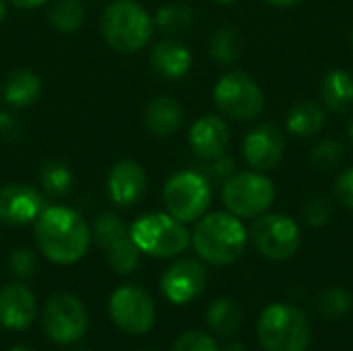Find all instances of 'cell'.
Segmentation results:
<instances>
[{
    "label": "cell",
    "mask_w": 353,
    "mask_h": 351,
    "mask_svg": "<svg viewBox=\"0 0 353 351\" xmlns=\"http://www.w3.org/2000/svg\"><path fill=\"white\" fill-rule=\"evenodd\" d=\"M35 244L46 259L56 265L81 261L91 244L87 221L70 207H46L35 219Z\"/></svg>",
    "instance_id": "6da1fadb"
},
{
    "label": "cell",
    "mask_w": 353,
    "mask_h": 351,
    "mask_svg": "<svg viewBox=\"0 0 353 351\" xmlns=\"http://www.w3.org/2000/svg\"><path fill=\"white\" fill-rule=\"evenodd\" d=\"M190 240L201 259L223 267L242 257L248 242V232L240 217L230 211H215L199 219Z\"/></svg>",
    "instance_id": "7a4b0ae2"
},
{
    "label": "cell",
    "mask_w": 353,
    "mask_h": 351,
    "mask_svg": "<svg viewBox=\"0 0 353 351\" xmlns=\"http://www.w3.org/2000/svg\"><path fill=\"white\" fill-rule=\"evenodd\" d=\"M153 17L134 0L110 2L101 14L103 39L120 54L143 50L153 35Z\"/></svg>",
    "instance_id": "3957f363"
},
{
    "label": "cell",
    "mask_w": 353,
    "mask_h": 351,
    "mask_svg": "<svg viewBox=\"0 0 353 351\" xmlns=\"http://www.w3.org/2000/svg\"><path fill=\"white\" fill-rule=\"evenodd\" d=\"M259 341L267 351H306L312 339L306 314L290 304H271L259 319Z\"/></svg>",
    "instance_id": "277c9868"
},
{
    "label": "cell",
    "mask_w": 353,
    "mask_h": 351,
    "mask_svg": "<svg viewBox=\"0 0 353 351\" xmlns=\"http://www.w3.org/2000/svg\"><path fill=\"white\" fill-rule=\"evenodd\" d=\"M130 238L141 252L155 259H170L184 252L190 244V232L170 213H149L130 228Z\"/></svg>",
    "instance_id": "5b68a950"
},
{
    "label": "cell",
    "mask_w": 353,
    "mask_h": 351,
    "mask_svg": "<svg viewBox=\"0 0 353 351\" xmlns=\"http://www.w3.org/2000/svg\"><path fill=\"white\" fill-rule=\"evenodd\" d=\"M213 99L217 110L236 122H250L265 110L263 89L242 70L225 72L213 89Z\"/></svg>",
    "instance_id": "8992f818"
},
{
    "label": "cell",
    "mask_w": 353,
    "mask_h": 351,
    "mask_svg": "<svg viewBox=\"0 0 353 351\" xmlns=\"http://www.w3.org/2000/svg\"><path fill=\"white\" fill-rule=\"evenodd\" d=\"M163 205L178 221H196L211 205V184L199 170L178 172L163 186Z\"/></svg>",
    "instance_id": "52a82bcc"
},
{
    "label": "cell",
    "mask_w": 353,
    "mask_h": 351,
    "mask_svg": "<svg viewBox=\"0 0 353 351\" xmlns=\"http://www.w3.org/2000/svg\"><path fill=\"white\" fill-rule=\"evenodd\" d=\"M221 199L232 215L259 217L275 203V186L263 172H240L223 182Z\"/></svg>",
    "instance_id": "ba28073f"
},
{
    "label": "cell",
    "mask_w": 353,
    "mask_h": 351,
    "mask_svg": "<svg viewBox=\"0 0 353 351\" xmlns=\"http://www.w3.org/2000/svg\"><path fill=\"white\" fill-rule=\"evenodd\" d=\"M248 238L252 246L271 261L292 259L302 244V234L298 223L281 213L259 215L250 228Z\"/></svg>",
    "instance_id": "9c48e42d"
},
{
    "label": "cell",
    "mask_w": 353,
    "mask_h": 351,
    "mask_svg": "<svg viewBox=\"0 0 353 351\" xmlns=\"http://www.w3.org/2000/svg\"><path fill=\"white\" fill-rule=\"evenodd\" d=\"M41 323L46 335L54 343L68 345L83 339L89 327V317L85 304L74 294L62 292L46 302Z\"/></svg>",
    "instance_id": "30bf717a"
},
{
    "label": "cell",
    "mask_w": 353,
    "mask_h": 351,
    "mask_svg": "<svg viewBox=\"0 0 353 351\" xmlns=\"http://www.w3.org/2000/svg\"><path fill=\"white\" fill-rule=\"evenodd\" d=\"M110 317L128 335H145L153 329L155 306L151 296L139 285H122L110 296Z\"/></svg>",
    "instance_id": "8fae6325"
},
{
    "label": "cell",
    "mask_w": 353,
    "mask_h": 351,
    "mask_svg": "<svg viewBox=\"0 0 353 351\" xmlns=\"http://www.w3.org/2000/svg\"><path fill=\"white\" fill-rule=\"evenodd\" d=\"M246 163L256 172L275 170L285 153V137L275 124H261L252 128L242 143Z\"/></svg>",
    "instance_id": "7c38bea8"
},
{
    "label": "cell",
    "mask_w": 353,
    "mask_h": 351,
    "mask_svg": "<svg viewBox=\"0 0 353 351\" xmlns=\"http://www.w3.org/2000/svg\"><path fill=\"white\" fill-rule=\"evenodd\" d=\"M161 294L174 304H188L203 294L207 285V271L199 261L184 259L168 267L161 277Z\"/></svg>",
    "instance_id": "4fadbf2b"
},
{
    "label": "cell",
    "mask_w": 353,
    "mask_h": 351,
    "mask_svg": "<svg viewBox=\"0 0 353 351\" xmlns=\"http://www.w3.org/2000/svg\"><path fill=\"white\" fill-rule=\"evenodd\" d=\"M43 209V197L25 182H10L0 188V221L6 225H27Z\"/></svg>",
    "instance_id": "5bb4252c"
},
{
    "label": "cell",
    "mask_w": 353,
    "mask_h": 351,
    "mask_svg": "<svg viewBox=\"0 0 353 351\" xmlns=\"http://www.w3.org/2000/svg\"><path fill=\"white\" fill-rule=\"evenodd\" d=\"M147 190V174L139 161L122 159L114 163L108 176V194L110 201L118 207L137 205Z\"/></svg>",
    "instance_id": "9a60e30c"
},
{
    "label": "cell",
    "mask_w": 353,
    "mask_h": 351,
    "mask_svg": "<svg viewBox=\"0 0 353 351\" xmlns=\"http://www.w3.org/2000/svg\"><path fill=\"white\" fill-rule=\"evenodd\" d=\"M188 143L192 153L201 161H213L221 157L230 147V128L223 118L209 114L199 118L188 134Z\"/></svg>",
    "instance_id": "2e32d148"
},
{
    "label": "cell",
    "mask_w": 353,
    "mask_h": 351,
    "mask_svg": "<svg viewBox=\"0 0 353 351\" xmlns=\"http://www.w3.org/2000/svg\"><path fill=\"white\" fill-rule=\"evenodd\" d=\"M37 302L23 283H8L0 290V325L10 331H25L33 325Z\"/></svg>",
    "instance_id": "e0dca14e"
},
{
    "label": "cell",
    "mask_w": 353,
    "mask_h": 351,
    "mask_svg": "<svg viewBox=\"0 0 353 351\" xmlns=\"http://www.w3.org/2000/svg\"><path fill=\"white\" fill-rule=\"evenodd\" d=\"M151 66L163 79H182L192 66V54L184 43L168 37L151 50Z\"/></svg>",
    "instance_id": "ac0fdd59"
},
{
    "label": "cell",
    "mask_w": 353,
    "mask_h": 351,
    "mask_svg": "<svg viewBox=\"0 0 353 351\" xmlns=\"http://www.w3.org/2000/svg\"><path fill=\"white\" fill-rule=\"evenodd\" d=\"M182 120H184V110L180 101L172 95L155 97L145 112V126L157 139L172 137L182 126Z\"/></svg>",
    "instance_id": "d6986e66"
},
{
    "label": "cell",
    "mask_w": 353,
    "mask_h": 351,
    "mask_svg": "<svg viewBox=\"0 0 353 351\" xmlns=\"http://www.w3.org/2000/svg\"><path fill=\"white\" fill-rule=\"evenodd\" d=\"M321 101L335 114H345L353 108V77L347 70H329L319 87Z\"/></svg>",
    "instance_id": "ffe728a7"
},
{
    "label": "cell",
    "mask_w": 353,
    "mask_h": 351,
    "mask_svg": "<svg viewBox=\"0 0 353 351\" xmlns=\"http://www.w3.org/2000/svg\"><path fill=\"white\" fill-rule=\"evenodd\" d=\"M41 91L39 77L29 68H12L2 83V99L10 108H27L31 106Z\"/></svg>",
    "instance_id": "44dd1931"
},
{
    "label": "cell",
    "mask_w": 353,
    "mask_h": 351,
    "mask_svg": "<svg viewBox=\"0 0 353 351\" xmlns=\"http://www.w3.org/2000/svg\"><path fill=\"white\" fill-rule=\"evenodd\" d=\"M325 124H327V116L319 101L304 99L294 103L288 112V130L294 137L300 139L314 137L325 128Z\"/></svg>",
    "instance_id": "7402d4cb"
},
{
    "label": "cell",
    "mask_w": 353,
    "mask_h": 351,
    "mask_svg": "<svg viewBox=\"0 0 353 351\" xmlns=\"http://www.w3.org/2000/svg\"><path fill=\"white\" fill-rule=\"evenodd\" d=\"M242 310L230 298L215 300L207 310V325L221 337H232L242 327Z\"/></svg>",
    "instance_id": "603a6c76"
},
{
    "label": "cell",
    "mask_w": 353,
    "mask_h": 351,
    "mask_svg": "<svg viewBox=\"0 0 353 351\" xmlns=\"http://www.w3.org/2000/svg\"><path fill=\"white\" fill-rule=\"evenodd\" d=\"M192 23H194V10L186 2L163 4L153 17V25L165 35H178L186 31Z\"/></svg>",
    "instance_id": "cb8c5ba5"
},
{
    "label": "cell",
    "mask_w": 353,
    "mask_h": 351,
    "mask_svg": "<svg viewBox=\"0 0 353 351\" xmlns=\"http://www.w3.org/2000/svg\"><path fill=\"white\" fill-rule=\"evenodd\" d=\"M39 182H41V188H43L46 194H50V197H64V194L70 192L74 176H72L70 168L64 161L50 159V161H46L41 166Z\"/></svg>",
    "instance_id": "d4e9b609"
},
{
    "label": "cell",
    "mask_w": 353,
    "mask_h": 351,
    "mask_svg": "<svg viewBox=\"0 0 353 351\" xmlns=\"http://www.w3.org/2000/svg\"><path fill=\"white\" fill-rule=\"evenodd\" d=\"M211 58L219 64H234L240 54H242V37H240V31L225 25V27H219L213 37H211Z\"/></svg>",
    "instance_id": "484cf974"
},
{
    "label": "cell",
    "mask_w": 353,
    "mask_h": 351,
    "mask_svg": "<svg viewBox=\"0 0 353 351\" xmlns=\"http://www.w3.org/2000/svg\"><path fill=\"white\" fill-rule=\"evenodd\" d=\"M105 252H108V263H110L112 271L118 275H130L132 271H137V267L141 263V250L132 242L130 234L120 238L118 242H114Z\"/></svg>",
    "instance_id": "4316f807"
},
{
    "label": "cell",
    "mask_w": 353,
    "mask_h": 351,
    "mask_svg": "<svg viewBox=\"0 0 353 351\" xmlns=\"http://www.w3.org/2000/svg\"><path fill=\"white\" fill-rule=\"evenodd\" d=\"M50 23L64 33L77 31L85 19V6L81 0H54L48 10Z\"/></svg>",
    "instance_id": "83f0119b"
},
{
    "label": "cell",
    "mask_w": 353,
    "mask_h": 351,
    "mask_svg": "<svg viewBox=\"0 0 353 351\" xmlns=\"http://www.w3.org/2000/svg\"><path fill=\"white\" fill-rule=\"evenodd\" d=\"M316 310L327 317V319H341L345 317L353 306V296L350 294V290L345 288H327L323 292H319L316 300Z\"/></svg>",
    "instance_id": "f1b7e54d"
},
{
    "label": "cell",
    "mask_w": 353,
    "mask_h": 351,
    "mask_svg": "<svg viewBox=\"0 0 353 351\" xmlns=\"http://www.w3.org/2000/svg\"><path fill=\"white\" fill-rule=\"evenodd\" d=\"M124 236H128V230H126L124 221L120 217H116L114 213H103V215L95 217L93 228H91V240L99 248L108 250L114 242H118Z\"/></svg>",
    "instance_id": "f546056e"
},
{
    "label": "cell",
    "mask_w": 353,
    "mask_h": 351,
    "mask_svg": "<svg viewBox=\"0 0 353 351\" xmlns=\"http://www.w3.org/2000/svg\"><path fill=\"white\" fill-rule=\"evenodd\" d=\"M345 157V147L339 141H323L312 149V163L314 168L329 172L337 168Z\"/></svg>",
    "instance_id": "4dcf8cb0"
},
{
    "label": "cell",
    "mask_w": 353,
    "mask_h": 351,
    "mask_svg": "<svg viewBox=\"0 0 353 351\" xmlns=\"http://www.w3.org/2000/svg\"><path fill=\"white\" fill-rule=\"evenodd\" d=\"M335 213V205L329 197L325 194H316L312 197L306 205H304V219L308 225L312 228H323L331 221Z\"/></svg>",
    "instance_id": "1f68e13d"
},
{
    "label": "cell",
    "mask_w": 353,
    "mask_h": 351,
    "mask_svg": "<svg viewBox=\"0 0 353 351\" xmlns=\"http://www.w3.org/2000/svg\"><path fill=\"white\" fill-rule=\"evenodd\" d=\"M8 267H10V273L21 279V281H27L35 275L37 271V259L35 254L29 250V248H19L10 254V261H8Z\"/></svg>",
    "instance_id": "d6a6232c"
},
{
    "label": "cell",
    "mask_w": 353,
    "mask_h": 351,
    "mask_svg": "<svg viewBox=\"0 0 353 351\" xmlns=\"http://www.w3.org/2000/svg\"><path fill=\"white\" fill-rule=\"evenodd\" d=\"M172 351H219L213 337L203 331H188L176 339Z\"/></svg>",
    "instance_id": "836d02e7"
},
{
    "label": "cell",
    "mask_w": 353,
    "mask_h": 351,
    "mask_svg": "<svg viewBox=\"0 0 353 351\" xmlns=\"http://www.w3.org/2000/svg\"><path fill=\"white\" fill-rule=\"evenodd\" d=\"M236 170V161H234V157H230V155H221V157H217V159H213V161H205V166H203V170H199L207 180H209V184L211 182H225L232 174H236L234 172Z\"/></svg>",
    "instance_id": "e575fe53"
},
{
    "label": "cell",
    "mask_w": 353,
    "mask_h": 351,
    "mask_svg": "<svg viewBox=\"0 0 353 351\" xmlns=\"http://www.w3.org/2000/svg\"><path fill=\"white\" fill-rule=\"evenodd\" d=\"M335 199L345 207L353 211V168L343 170L337 180H335Z\"/></svg>",
    "instance_id": "d590c367"
},
{
    "label": "cell",
    "mask_w": 353,
    "mask_h": 351,
    "mask_svg": "<svg viewBox=\"0 0 353 351\" xmlns=\"http://www.w3.org/2000/svg\"><path fill=\"white\" fill-rule=\"evenodd\" d=\"M0 134L4 139H17L23 134V124L10 114H0Z\"/></svg>",
    "instance_id": "8d00e7d4"
},
{
    "label": "cell",
    "mask_w": 353,
    "mask_h": 351,
    "mask_svg": "<svg viewBox=\"0 0 353 351\" xmlns=\"http://www.w3.org/2000/svg\"><path fill=\"white\" fill-rule=\"evenodd\" d=\"M8 2H12L19 8H37V6L46 4L48 0H8Z\"/></svg>",
    "instance_id": "74e56055"
},
{
    "label": "cell",
    "mask_w": 353,
    "mask_h": 351,
    "mask_svg": "<svg viewBox=\"0 0 353 351\" xmlns=\"http://www.w3.org/2000/svg\"><path fill=\"white\" fill-rule=\"evenodd\" d=\"M269 4H273V6H281V8H288V6H296L298 2H302V0H267Z\"/></svg>",
    "instance_id": "f35d334b"
},
{
    "label": "cell",
    "mask_w": 353,
    "mask_h": 351,
    "mask_svg": "<svg viewBox=\"0 0 353 351\" xmlns=\"http://www.w3.org/2000/svg\"><path fill=\"white\" fill-rule=\"evenodd\" d=\"M223 351H246V348H244L240 341H232L230 345H225V350Z\"/></svg>",
    "instance_id": "ab89813d"
},
{
    "label": "cell",
    "mask_w": 353,
    "mask_h": 351,
    "mask_svg": "<svg viewBox=\"0 0 353 351\" xmlns=\"http://www.w3.org/2000/svg\"><path fill=\"white\" fill-rule=\"evenodd\" d=\"M4 17H6V2L0 0V23L4 21Z\"/></svg>",
    "instance_id": "60d3db41"
},
{
    "label": "cell",
    "mask_w": 353,
    "mask_h": 351,
    "mask_svg": "<svg viewBox=\"0 0 353 351\" xmlns=\"http://www.w3.org/2000/svg\"><path fill=\"white\" fill-rule=\"evenodd\" d=\"M10 351H31L29 348H23V345H17V348H10Z\"/></svg>",
    "instance_id": "b9f144b4"
},
{
    "label": "cell",
    "mask_w": 353,
    "mask_h": 351,
    "mask_svg": "<svg viewBox=\"0 0 353 351\" xmlns=\"http://www.w3.org/2000/svg\"><path fill=\"white\" fill-rule=\"evenodd\" d=\"M215 2H219V4H230V2H234V0H215Z\"/></svg>",
    "instance_id": "7bdbcfd3"
},
{
    "label": "cell",
    "mask_w": 353,
    "mask_h": 351,
    "mask_svg": "<svg viewBox=\"0 0 353 351\" xmlns=\"http://www.w3.org/2000/svg\"><path fill=\"white\" fill-rule=\"evenodd\" d=\"M350 137H352V143H353V120H352V124H350Z\"/></svg>",
    "instance_id": "ee69618b"
},
{
    "label": "cell",
    "mask_w": 353,
    "mask_h": 351,
    "mask_svg": "<svg viewBox=\"0 0 353 351\" xmlns=\"http://www.w3.org/2000/svg\"><path fill=\"white\" fill-rule=\"evenodd\" d=\"M74 351H91V350H87V348H79V350H74Z\"/></svg>",
    "instance_id": "f6af8a7d"
},
{
    "label": "cell",
    "mask_w": 353,
    "mask_h": 351,
    "mask_svg": "<svg viewBox=\"0 0 353 351\" xmlns=\"http://www.w3.org/2000/svg\"><path fill=\"white\" fill-rule=\"evenodd\" d=\"M350 39H352V46H353V29H352V35H350Z\"/></svg>",
    "instance_id": "bcb514c9"
},
{
    "label": "cell",
    "mask_w": 353,
    "mask_h": 351,
    "mask_svg": "<svg viewBox=\"0 0 353 351\" xmlns=\"http://www.w3.org/2000/svg\"><path fill=\"white\" fill-rule=\"evenodd\" d=\"M141 351H155V350H141Z\"/></svg>",
    "instance_id": "7dc6e473"
}]
</instances>
